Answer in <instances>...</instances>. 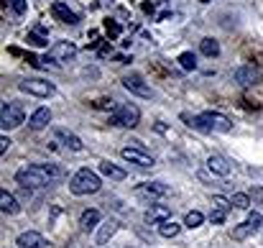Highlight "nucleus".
<instances>
[{"label": "nucleus", "mask_w": 263, "mask_h": 248, "mask_svg": "<svg viewBox=\"0 0 263 248\" xmlns=\"http://www.w3.org/2000/svg\"><path fill=\"white\" fill-rule=\"evenodd\" d=\"M100 187H102V182H100V177H97V171H92V169H79L75 177L69 179V192L72 195H77V197H84V195H95V192H100Z\"/></svg>", "instance_id": "obj_1"}, {"label": "nucleus", "mask_w": 263, "mask_h": 248, "mask_svg": "<svg viewBox=\"0 0 263 248\" xmlns=\"http://www.w3.org/2000/svg\"><path fill=\"white\" fill-rule=\"evenodd\" d=\"M16 182L26 189H38V187H46L51 184L54 179L49 177V171L43 169V164H31L21 171H16Z\"/></svg>", "instance_id": "obj_2"}, {"label": "nucleus", "mask_w": 263, "mask_h": 248, "mask_svg": "<svg viewBox=\"0 0 263 248\" xmlns=\"http://www.w3.org/2000/svg\"><path fill=\"white\" fill-rule=\"evenodd\" d=\"M26 121V113H23V105L16 103V100H5L3 105H0V125H3V130H13L23 125Z\"/></svg>", "instance_id": "obj_3"}, {"label": "nucleus", "mask_w": 263, "mask_h": 248, "mask_svg": "<svg viewBox=\"0 0 263 248\" xmlns=\"http://www.w3.org/2000/svg\"><path fill=\"white\" fill-rule=\"evenodd\" d=\"M18 90L26 95H34V97H51L56 92V84L49 80H41V77H28L18 82Z\"/></svg>", "instance_id": "obj_4"}, {"label": "nucleus", "mask_w": 263, "mask_h": 248, "mask_svg": "<svg viewBox=\"0 0 263 248\" xmlns=\"http://www.w3.org/2000/svg\"><path fill=\"white\" fill-rule=\"evenodd\" d=\"M141 123V110L130 103H123L115 108V113L110 115V125H123V128H136Z\"/></svg>", "instance_id": "obj_5"}, {"label": "nucleus", "mask_w": 263, "mask_h": 248, "mask_svg": "<svg viewBox=\"0 0 263 248\" xmlns=\"http://www.w3.org/2000/svg\"><path fill=\"white\" fill-rule=\"evenodd\" d=\"M77 56V46L72 41H56L54 46L49 49V54H46V59L43 62H51V64H56L59 67L62 62H72Z\"/></svg>", "instance_id": "obj_6"}, {"label": "nucleus", "mask_w": 263, "mask_h": 248, "mask_svg": "<svg viewBox=\"0 0 263 248\" xmlns=\"http://www.w3.org/2000/svg\"><path fill=\"white\" fill-rule=\"evenodd\" d=\"M120 156L125 159V162L141 166V169H151V166L156 164L153 156L146 151V149H141V146H123V149H120Z\"/></svg>", "instance_id": "obj_7"}, {"label": "nucleus", "mask_w": 263, "mask_h": 248, "mask_svg": "<svg viewBox=\"0 0 263 248\" xmlns=\"http://www.w3.org/2000/svg\"><path fill=\"white\" fill-rule=\"evenodd\" d=\"M123 87L130 92V95H138V97H153V90L149 87V82H146L138 72H130L128 77H123Z\"/></svg>", "instance_id": "obj_8"}, {"label": "nucleus", "mask_w": 263, "mask_h": 248, "mask_svg": "<svg viewBox=\"0 0 263 248\" xmlns=\"http://www.w3.org/2000/svg\"><path fill=\"white\" fill-rule=\"evenodd\" d=\"M232 80H235L240 87H251V84H256L261 80V72L253 64H240L235 72H232Z\"/></svg>", "instance_id": "obj_9"}, {"label": "nucleus", "mask_w": 263, "mask_h": 248, "mask_svg": "<svg viewBox=\"0 0 263 248\" xmlns=\"http://www.w3.org/2000/svg\"><path fill=\"white\" fill-rule=\"evenodd\" d=\"M51 133H54V138L59 141L62 146H67L69 151H84L82 138H79L77 133H72V130H67V128H54Z\"/></svg>", "instance_id": "obj_10"}, {"label": "nucleus", "mask_w": 263, "mask_h": 248, "mask_svg": "<svg viewBox=\"0 0 263 248\" xmlns=\"http://www.w3.org/2000/svg\"><path fill=\"white\" fill-rule=\"evenodd\" d=\"M138 197H146V200H158V197H166L169 195V184L164 182H143L138 189H136Z\"/></svg>", "instance_id": "obj_11"}, {"label": "nucleus", "mask_w": 263, "mask_h": 248, "mask_svg": "<svg viewBox=\"0 0 263 248\" xmlns=\"http://www.w3.org/2000/svg\"><path fill=\"white\" fill-rule=\"evenodd\" d=\"M16 246H18V248H51V243L43 238L41 233H36V230L21 233V236L16 238Z\"/></svg>", "instance_id": "obj_12"}, {"label": "nucleus", "mask_w": 263, "mask_h": 248, "mask_svg": "<svg viewBox=\"0 0 263 248\" xmlns=\"http://www.w3.org/2000/svg\"><path fill=\"white\" fill-rule=\"evenodd\" d=\"M143 220L149 225H161V223L171 220V207L169 205H151L149 210H146Z\"/></svg>", "instance_id": "obj_13"}, {"label": "nucleus", "mask_w": 263, "mask_h": 248, "mask_svg": "<svg viewBox=\"0 0 263 248\" xmlns=\"http://www.w3.org/2000/svg\"><path fill=\"white\" fill-rule=\"evenodd\" d=\"M202 118L210 123V128L212 130H220V133H230L232 130V123L225 118V115H220V113H215V110H207V113H202Z\"/></svg>", "instance_id": "obj_14"}, {"label": "nucleus", "mask_w": 263, "mask_h": 248, "mask_svg": "<svg viewBox=\"0 0 263 248\" xmlns=\"http://www.w3.org/2000/svg\"><path fill=\"white\" fill-rule=\"evenodd\" d=\"M51 13H54V18H59L62 23H69V26L79 23V16H77L75 10H69V5L62 3V0H56V3L51 5Z\"/></svg>", "instance_id": "obj_15"}, {"label": "nucleus", "mask_w": 263, "mask_h": 248, "mask_svg": "<svg viewBox=\"0 0 263 248\" xmlns=\"http://www.w3.org/2000/svg\"><path fill=\"white\" fill-rule=\"evenodd\" d=\"M207 169H210L212 174H217V177H227V174H230L227 159L220 156V154H210V156H207Z\"/></svg>", "instance_id": "obj_16"}, {"label": "nucleus", "mask_w": 263, "mask_h": 248, "mask_svg": "<svg viewBox=\"0 0 263 248\" xmlns=\"http://www.w3.org/2000/svg\"><path fill=\"white\" fill-rule=\"evenodd\" d=\"M51 123V110L49 108H36L31 113V118H28V125H31L34 130H43Z\"/></svg>", "instance_id": "obj_17"}, {"label": "nucleus", "mask_w": 263, "mask_h": 248, "mask_svg": "<svg viewBox=\"0 0 263 248\" xmlns=\"http://www.w3.org/2000/svg\"><path fill=\"white\" fill-rule=\"evenodd\" d=\"M0 210H3L5 215H18V212H21L18 200L13 197L8 189H0Z\"/></svg>", "instance_id": "obj_18"}, {"label": "nucleus", "mask_w": 263, "mask_h": 248, "mask_svg": "<svg viewBox=\"0 0 263 248\" xmlns=\"http://www.w3.org/2000/svg\"><path fill=\"white\" fill-rule=\"evenodd\" d=\"M100 220H102L100 210H84L79 215V228L82 230H95V228H100Z\"/></svg>", "instance_id": "obj_19"}, {"label": "nucleus", "mask_w": 263, "mask_h": 248, "mask_svg": "<svg viewBox=\"0 0 263 248\" xmlns=\"http://www.w3.org/2000/svg\"><path fill=\"white\" fill-rule=\"evenodd\" d=\"M118 233V223L115 220H108V223H102L100 225V230H97V236H95V241H97V246H105V243H110V238Z\"/></svg>", "instance_id": "obj_20"}, {"label": "nucleus", "mask_w": 263, "mask_h": 248, "mask_svg": "<svg viewBox=\"0 0 263 248\" xmlns=\"http://www.w3.org/2000/svg\"><path fill=\"white\" fill-rule=\"evenodd\" d=\"M100 174H105V177H110L113 182H123L128 174H125V169H120V166H115L113 162H100Z\"/></svg>", "instance_id": "obj_21"}, {"label": "nucleus", "mask_w": 263, "mask_h": 248, "mask_svg": "<svg viewBox=\"0 0 263 248\" xmlns=\"http://www.w3.org/2000/svg\"><path fill=\"white\" fill-rule=\"evenodd\" d=\"M182 121L189 125V128H194V130H199V133H210V123L202 118V115H189V113H182Z\"/></svg>", "instance_id": "obj_22"}, {"label": "nucleus", "mask_w": 263, "mask_h": 248, "mask_svg": "<svg viewBox=\"0 0 263 248\" xmlns=\"http://www.w3.org/2000/svg\"><path fill=\"white\" fill-rule=\"evenodd\" d=\"M179 233H182V225L174 223V220H166V223L158 225V236H161V238H177Z\"/></svg>", "instance_id": "obj_23"}, {"label": "nucleus", "mask_w": 263, "mask_h": 248, "mask_svg": "<svg viewBox=\"0 0 263 248\" xmlns=\"http://www.w3.org/2000/svg\"><path fill=\"white\" fill-rule=\"evenodd\" d=\"M199 51H202L204 56H210V59H212V56L220 54V43L207 36V39H202V41H199Z\"/></svg>", "instance_id": "obj_24"}, {"label": "nucleus", "mask_w": 263, "mask_h": 248, "mask_svg": "<svg viewBox=\"0 0 263 248\" xmlns=\"http://www.w3.org/2000/svg\"><path fill=\"white\" fill-rule=\"evenodd\" d=\"M179 64H182V69H187V72H194V69H197V56H194L192 51H182V54H179Z\"/></svg>", "instance_id": "obj_25"}, {"label": "nucleus", "mask_w": 263, "mask_h": 248, "mask_svg": "<svg viewBox=\"0 0 263 248\" xmlns=\"http://www.w3.org/2000/svg\"><path fill=\"white\" fill-rule=\"evenodd\" d=\"M204 223V215L199 212V210H192V212H187V217H184V225L192 230V228H199Z\"/></svg>", "instance_id": "obj_26"}, {"label": "nucleus", "mask_w": 263, "mask_h": 248, "mask_svg": "<svg viewBox=\"0 0 263 248\" xmlns=\"http://www.w3.org/2000/svg\"><path fill=\"white\" fill-rule=\"evenodd\" d=\"M230 202H232V207H238V210H248V205H251V197H248L245 192H235Z\"/></svg>", "instance_id": "obj_27"}, {"label": "nucleus", "mask_w": 263, "mask_h": 248, "mask_svg": "<svg viewBox=\"0 0 263 248\" xmlns=\"http://www.w3.org/2000/svg\"><path fill=\"white\" fill-rule=\"evenodd\" d=\"M245 223H248V225H251V228H253V233H258V230L263 228V215L253 210L251 215H248V220H245Z\"/></svg>", "instance_id": "obj_28"}, {"label": "nucleus", "mask_w": 263, "mask_h": 248, "mask_svg": "<svg viewBox=\"0 0 263 248\" xmlns=\"http://www.w3.org/2000/svg\"><path fill=\"white\" fill-rule=\"evenodd\" d=\"M248 236H253V228L248 225V223H243L240 228L232 230V238H238V241H243V238H248Z\"/></svg>", "instance_id": "obj_29"}, {"label": "nucleus", "mask_w": 263, "mask_h": 248, "mask_svg": "<svg viewBox=\"0 0 263 248\" xmlns=\"http://www.w3.org/2000/svg\"><path fill=\"white\" fill-rule=\"evenodd\" d=\"M10 3V8H13V13H16V16H26V10H28V3L26 0H8Z\"/></svg>", "instance_id": "obj_30"}, {"label": "nucleus", "mask_w": 263, "mask_h": 248, "mask_svg": "<svg viewBox=\"0 0 263 248\" xmlns=\"http://www.w3.org/2000/svg\"><path fill=\"white\" fill-rule=\"evenodd\" d=\"M225 217H227V210H220V207H212V212H210V220H212L215 225H220V223H225Z\"/></svg>", "instance_id": "obj_31"}, {"label": "nucleus", "mask_w": 263, "mask_h": 248, "mask_svg": "<svg viewBox=\"0 0 263 248\" xmlns=\"http://www.w3.org/2000/svg\"><path fill=\"white\" fill-rule=\"evenodd\" d=\"M212 207H220V210H230V207H232V202H230V200H225L223 195H215V197H212Z\"/></svg>", "instance_id": "obj_32"}, {"label": "nucleus", "mask_w": 263, "mask_h": 248, "mask_svg": "<svg viewBox=\"0 0 263 248\" xmlns=\"http://www.w3.org/2000/svg\"><path fill=\"white\" fill-rule=\"evenodd\" d=\"M26 41L31 43V46H46V43H49L46 39H43V36H38V34H28V36H26Z\"/></svg>", "instance_id": "obj_33"}, {"label": "nucleus", "mask_w": 263, "mask_h": 248, "mask_svg": "<svg viewBox=\"0 0 263 248\" xmlns=\"http://www.w3.org/2000/svg\"><path fill=\"white\" fill-rule=\"evenodd\" d=\"M105 28H108V34L115 39V36H120V26L118 23H113V21H105Z\"/></svg>", "instance_id": "obj_34"}, {"label": "nucleus", "mask_w": 263, "mask_h": 248, "mask_svg": "<svg viewBox=\"0 0 263 248\" xmlns=\"http://www.w3.org/2000/svg\"><path fill=\"white\" fill-rule=\"evenodd\" d=\"M10 143H13V141H10L8 136H3V138H0V154H5V151L10 149Z\"/></svg>", "instance_id": "obj_35"}, {"label": "nucleus", "mask_w": 263, "mask_h": 248, "mask_svg": "<svg viewBox=\"0 0 263 248\" xmlns=\"http://www.w3.org/2000/svg\"><path fill=\"white\" fill-rule=\"evenodd\" d=\"M202 3H210V0H202Z\"/></svg>", "instance_id": "obj_36"}]
</instances>
